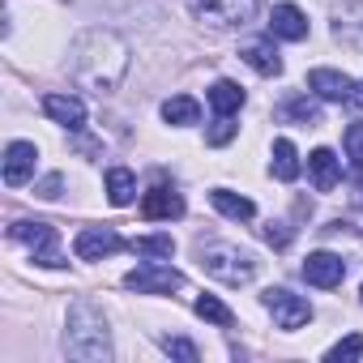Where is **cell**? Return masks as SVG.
Returning a JSON list of instances; mask_svg holds the SVG:
<instances>
[{"label": "cell", "mask_w": 363, "mask_h": 363, "mask_svg": "<svg viewBox=\"0 0 363 363\" xmlns=\"http://www.w3.org/2000/svg\"><path fill=\"white\" fill-rule=\"evenodd\" d=\"M128 73V43L116 30H86L69 43V77L82 90L111 94Z\"/></svg>", "instance_id": "6da1fadb"}, {"label": "cell", "mask_w": 363, "mask_h": 363, "mask_svg": "<svg viewBox=\"0 0 363 363\" xmlns=\"http://www.w3.org/2000/svg\"><path fill=\"white\" fill-rule=\"evenodd\" d=\"M65 354H69V359H82V363H107V359H111V329H107V316H103L90 299H77V303L69 308Z\"/></svg>", "instance_id": "7a4b0ae2"}, {"label": "cell", "mask_w": 363, "mask_h": 363, "mask_svg": "<svg viewBox=\"0 0 363 363\" xmlns=\"http://www.w3.org/2000/svg\"><path fill=\"white\" fill-rule=\"evenodd\" d=\"M201 269H206L210 278L227 282V286H244V282H252L257 261H252L248 252L231 248V244H206V248H201Z\"/></svg>", "instance_id": "3957f363"}, {"label": "cell", "mask_w": 363, "mask_h": 363, "mask_svg": "<svg viewBox=\"0 0 363 363\" xmlns=\"http://www.w3.org/2000/svg\"><path fill=\"white\" fill-rule=\"evenodd\" d=\"M124 286L137 295H171V291H184V274L162 261H150V265H137L133 274H124Z\"/></svg>", "instance_id": "277c9868"}, {"label": "cell", "mask_w": 363, "mask_h": 363, "mask_svg": "<svg viewBox=\"0 0 363 363\" xmlns=\"http://www.w3.org/2000/svg\"><path fill=\"white\" fill-rule=\"evenodd\" d=\"M9 235H13L18 244H26L39 265H48V269H60V265H65V257H60V248H56V227H48V223H13Z\"/></svg>", "instance_id": "5b68a950"}, {"label": "cell", "mask_w": 363, "mask_h": 363, "mask_svg": "<svg viewBox=\"0 0 363 363\" xmlns=\"http://www.w3.org/2000/svg\"><path fill=\"white\" fill-rule=\"evenodd\" d=\"M261 303H265V312L274 316L278 329H299V325L312 320V303H308L303 295H291L286 286H269V291L261 295Z\"/></svg>", "instance_id": "8992f818"}, {"label": "cell", "mask_w": 363, "mask_h": 363, "mask_svg": "<svg viewBox=\"0 0 363 363\" xmlns=\"http://www.w3.org/2000/svg\"><path fill=\"white\" fill-rule=\"evenodd\" d=\"M257 5L261 0H193L197 18H206L214 26H244V22H252Z\"/></svg>", "instance_id": "52a82bcc"}, {"label": "cell", "mask_w": 363, "mask_h": 363, "mask_svg": "<svg viewBox=\"0 0 363 363\" xmlns=\"http://www.w3.org/2000/svg\"><path fill=\"white\" fill-rule=\"evenodd\" d=\"M333 39L342 48L363 52V0H342L333 9Z\"/></svg>", "instance_id": "ba28073f"}, {"label": "cell", "mask_w": 363, "mask_h": 363, "mask_svg": "<svg viewBox=\"0 0 363 363\" xmlns=\"http://www.w3.org/2000/svg\"><path fill=\"white\" fill-rule=\"evenodd\" d=\"M308 90L325 103H354V82L337 69H312L308 73Z\"/></svg>", "instance_id": "9c48e42d"}, {"label": "cell", "mask_w": 363, "mask_h": 363, "mask_svg": "<svg viewBox=\"0 0 363 363\" xmlns=\"http://www.w3.org/2000/svg\"><path fill=\"white\" fill-rule=\"evenodd\" d=\"M120 248H128L111 227H86L77 240H73V252L82 257V261H103V257H111V252H120Z\"/></svg>", "instance_id": "30bf717a"}, {"label": "cell", "mask_w": 363, "mask_h": 363, "mask_svg": "<svg viewBox=\"0 0 363 363\" xmlns=\"http://www.w3.org/2000/svg\"><path fill=\"white\" fill-rule=\"evenodd\" d=\"M303 278H308L312 286H320V291H333V286H342V278H346V261H342L337 252H312V257L303 261Z\"/></svg>", "instance_id": "8fae6325"}, {"label": "cell", "mask_w": 363, "mask_h": 363, "mask_svg": "<svg viewBox=\"0 0 363 363\" xmlns=\"http://www.w3.org/2000/svg\"><path fill=\"white\" fill-rule=\"evenodd\" d=\"M35 167H39V150L30 141H13L5 150V184L18 189V184H26V179H35Z\"/></svg>", "instance_id": "7c38bea8"}, {"label": "cell", "mask_w": 363, "mask_h": 363, "mask_svg": "<svg viewBox=\"0 0 363 363\" xmlns=\"http://www.w3.org/2000/svg\"><path fill=\"white\" fill-rule=\"evenodd\" d=\"M269 39H286V43H303L308 39V18L299 5H274L269 13Z\"/></svg>", "instance_id": "4fadbf2b"}, {"label": "cell", "mask_w": 363, "mask_h": 363, "mask_svg": "<svg viewBox=\"0 0 363 363\" xmlns=\"http://www.w3.org/2000/svg\"><path fill=\"white\" fill-rule=\"evenodd\" d=\"M141 214L145 218H184V197H179L175 189H167V184H154L145 197H141Z\"/></svg>", "instance_id": "5bb4252c"}, {"label": "cell", "mask_w": 363, "mask_h": 363, "mask_svg": "<svg viewBox=\"0 0 363 363\" xmlns=\"http://www.w3.org/2000/svg\"><path fill=\"white\" fill-rule=\"evenodd\" d=\"M43 111H48L56 124L73 128V133L86 124V103H82L77 94H48V99H43Z\"/></svg>", "instance_id": "9a60e30c"}, {"label": "cell", "mask_w": 363, "mask_h": 363, "mask_svg": "<svg viewBox=\"0 0 363 363\" xmlns=\"http://www.w3.org/2000/svg\"><path fill=\"white\" fill-rule=\"evenodd\" d=\"M308 171H312L316 193H333V189H337V179H342V167H337V154H333V150H312Z\"/></svg>", "instance_id": "2e32d148"}, {"label": "cell", "mask_w": 363, "mask_h": 363, "mask_svg": "<svg viewBox=\"0 0 363 363\" xmlns=\"http://www.w3.org/2000/svg\"><path fill=\"white\" fill-rule=\"evenodd\" d=\"M240 56H244L261 77H278V73H282V56H278V48H274V43H248Z\"/></svg>", "instance_id": "e0dca14e"}, {"label": "cell", "mask_w": 363, "mask_h": 363, "mask_svg": "<svg viewBox=\"0 0 363 363\" xmlns=\"http://www.w3.org/2000/svg\"><path fill=\"white\" fill-rule=\"evenodd\" d=\"M210 201H214V210H218V214H227V218H235V223H248V218L257 214V206H252L248 197L231 193V189H214V193H210Z\"/></svg>", "instance_id": "ac0fdd59"}, {"label": "cell", "mask_w": 363, "mask_h": 363, "mask_svg": "<svg viewBox=\"0 0 363 363\" xmlns=\"http://www.w3.org/2000/svg\"><path fill=\"white\" fill-rule=\"evenodd\" d=\"M133 197H137L133 171H128V167H111V171H107V201H111V206H133Z\"/></svg>", "instance_id": "d6986e66"}, {"label": "cell", "mask_w": 363, "mask_h": 363, "mask_svg": "<svg viewBox=\"0 0 363 363\" xmlns=\"http://www.w3.org/2000/svg\"><path fill=\"white\" fill-rule=\"evenodd\" d=\"M244 99H248V94H244L235 82H227V77L210 86V107H214L218 116H235V111L244 107Z\"/></svg>", "instance_id": "ffe728a7"}, {"label": "cell", "mask_w": 363, "mask_h": 363, "mask_svg": "<svg viewBox=\"0 0 363 363\" xmlns=\"http://www.w3.org/2000/svg\"><path fill=\"white\" fill-rule=\"evenodd\" d=\"M162 120H167V124H179V128H184V124H197V120H201V103L189 99V94H175V99L162 103Z\"/></svg>", "instance_id": "44dd1931"}, {"label": "cell", "mask_w": 363, "mask_h": 363, "mask_svg": "<svg viewBox=\"0 0 363 363\" xmlns=\"http://www.w3.org/2000/svg\"><path fill=\"white\" fill-rule=\"evenodd\" d=\"M274 175L282 179V184H291V179H299V154L286 137L274 141Z\"/></svg>", "instance_id": "7402d4cb"}, {"label": "cell", "mask_w": 363, "mask_h": 363, "mask_svg": "<svg viewBox=\"0 0 363 363\" xmlns=\"http://www.w3.org/2000/svg\"><path fill=\"white\" fill-rule=\"evenodd\" d=\"M128 248H133L137 257H145V261H167V257L175 252V240H171V235H137Z\"/></svg>", "instance_id": "603a6c76"}, {"label": "cell", "mask_w": 363, "mask_h": 363, "mask_svg": "<svg viewBox=\"0 0 363 363\" xmlns=\"http://www.w3.org/2000/svg\"><path fill=\"white\" fill-rule=\"evenodd\" d=\"M193 308H197V316H201V320H210V325H223V329H231V325H235L231 308H227L223 299H214V295H201Z\"/></svg>", "instance_id": "cb8c5ba5"}, {"label": "cell", "mask_w": 363, "mask_h": 363, "mask_svg": "<svg viewBox=\"0 0 363 363\" xmlns=\"http://www.w3.org/2000/svg\"><path fill=\"white\" fill-rule=\"evenodd\" d=\"M342 145H346V158H350V171H363V120H354L346 133H342Z\"/></svg>", "instance_id": "d4e9b609"}, {"label": "cell", "mask_w": 363, "mask_h": 363, "mask_svg": "<svg viewBox=\"0 0 363 363\" xmlns=\"http://www.w3.org/2000/svg\"><path fill=\"white\" fill-rule=\"evenodd\" d=\"M359 354H363V337H359V333H350V337H342L337 346H329V350H325V359H329V363H354Z\"/></svg>", "instance_id": "484cf974"}, {"label": "cell", "mask_w": 363, "mask_h": 363, "mask_svg": "<svg viewBox=\"0 0 363 363\" xmlns=\"http://www.w3.org/2000/svg\"><path fill=\"white\" fill-rule=\"evenodd\" d=\"M240 133V124H235V116H214V124H210V133H206V141L210 145H227L231 137Z\"/></svg>", "instance_id": "4316f807"}, {"label": "cell", "mask_w": 363, "mask_h": 363, "mask_svg": "<svg viewBox=\"0 0 363 363\" xmlns=\"http://www.w3.org/2000/svg\"><path fill=\"white\" fill-rule=\"evenodd\" d=\"M282 111H286V116H295V120H303V124H316V120H320V107H316L312 99H291Z\"/></svg>", "instance_id": "83f0119b"}, {"label": "cell", "mask_w": 363, "mask_h": 363, "mask_svg": "<svg viewBox=\"0 0 363 363\" xmlns=\"http://www.w3.org/2000/svg\"><path fill=\"white\" fill-rule=\"evenodd\" d=\"M162 350L167 354H175V359H184V363H197L201 354H197V346L193 342H184V337H162Z\"/></svg>", "instance_id": "f1b7e54d"}, {"label": "cell", "mask_w": 363, "mask_h": 363, "mask_svg": "<svg viewBox=\"0 0 363 363\" xmlns=\"http://www.w3.org/2000/svg\"><path fill=\"white\" fill-rule=\"evenodd\" d=\"M60 184H65L60 175H48L43 184H39V197H48V201H52V197H60Z\"/></svg>", "instance_id": "f546056e"}, {"label": "cell", "mask_w": 363, "mask_h": 363, "mask_svg": "<svg viewBox=\"0 0 363 363\" xmlns=\"http://www.w3.org/2000/svg\"><path fill=\"white\" fill-rule=\"evenodd\" d=\"M265 240L278 244V248H286V244H291V231H274V223H269V227H265Z\"/></svg>", "instance_id": "4dcf8cb0"}, {"label": "cell", "mask_w": 363, "mask_h": 363, "mask_svg": "<svg viewBox=\"0 0 363 363\" xmlns=\"http://www.w3.org/2000/svg\"><path fill=\"white\" fill-rule=\"evenodd\" d=\"M359 90H363V86H359ZM354 103H363V94H354Z\"/></svg>", "instance_id": "1f68e13d"}]
</instances>
